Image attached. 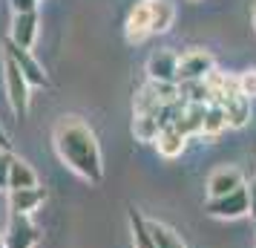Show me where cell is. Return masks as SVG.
Instances as JSON below:
<instances>
[{
    "mask_svg": "<svg viewBox=\"0 0 256 248\" xmlns=\"http://www.w3.org/2000/svg\"><path fill=\"white\" fill-rule=\"evenodd\" d=\"M52 144L55 153L75 176H81L90 185H98L104 179V156L95 130L81 116H64L58 118L52 130Z\"/></svg>",
    "mask_w": 256,
    "mask_h": 248,
    "instance_id": "cell-1",
    "label": "cell"
},
{
    "mask_svg": "<svg viewBox=\"0 0 256 248\" xmlns=\"http://www.w3.org/2000/svg\"><path fill=\"white\" fill-rule=\"evenodd\" d=\"M3 61V87H6V101L12 107V113L18 118H26L29 104H32V84L26 81V75L20 72V67L14 64V58H9L6 52H0Z\"/></svg>",
    "mask_w": 256,
    "mask_h": 248,
    "instance_id": "cell-2",
    "label": "cell"
},
{
    "mask_svg": "<svg viewBox=\"0 0 256 248\" xmlns=\"http://www.w3.org/2000/svg\"><path fill=\"white\" fill-rule=\"evenodd\" d=\"M216 70V58L213 52L202 47H193L178 55V78L176 84H184V81H204L210 72Z\"/></svg>",
    "mask_w": 256,
    "mask_h": 248,
    "instance_id": "cell-3",
    "label": "cell"
},
{
    "mask_svg": "<svg viewBox=\"0 0 256 248\" xmlns=\"http://www.w3.org/2000/svg\"><path fill=\"white\" fill-rule=\"evenodd\" d=\"M204 211H208L213 219H242V216L250 213V190L244 185V188L233 190L228 196L208 199L204 202Z\"/></svg>",
    "mask_w": 256,
    "mask_h": 248,
    "instance_id": "cell-4",
    "label": "cell"
},
{
    "mask_svg": "<svg viewBox=\"0 0 256 248\" xmlns=\"http://www.w3.org/2000/svg\"><path fill=\"white\" fill-rule=\"evenodd\" d=\"M178 55L173 47H162L150 52L147 58V78L150 81H158V84H176L178 78Z\"/></svg>",
    "mask_w": 256,
    "mask_h": 248,
    "instance_id": "cell-5",
    "label": "cell"
},
{
    "mask_svg": "<svg viewBox=\"0 0 256 248\" xmlns=\"http://www.w3.org/2000/svg\"><path fill=\"white\" fill-rule=\"evenodd\" d=\"M3 236H6V248H35L40 242V228L32 222V216L9 213V225Z\"/></svg>",
    "mask_w": 256,
    "mask_h": 248,
    "instance_id": "cell-6",
    "label": "cell"
},
{
    "mask_svg": "<svg viewBox=\"0 0 256 248\" xmlns=\"http://www.w3.org/2000/svg\"><path fill=\"white\" fill-rule=\"evenodd\" d=\"M0 52H6L9 58H14V64L20 67V72L26 75V81L32 84V87H49V75H46V70L38 64V58L32 55V49H20L18 44H12V41L6 38Z\"/></svg>",
    "mask_w": 256,
    "mask_h": 248,
    "instance_id": "cell-7",
    "label": "cell"
},
{
    "mask_svg": "<svg viewBox=\"0 0 256 248\" xmlns=\"http://www.w3.org/2000/svg\"><path fill=\"white\" fill-rule=\"evenodd\" d=\"M124 35L127 44H144L152 35V15H150V0H138L127 15L124 24Z\"/></svg>",
    "mask_w": 256,
    "mask_h": 248,
    "instance_id": "cell-8",
    "label": "cell"
},
{
    "mask_svg": "<svg viewBox=\"0 0 256 248\" xmlns=\"http://www.w3.org/2000/svg\"><path fill=\"white\" fill-rule=\"evenodd\" d=\"M40 32V18L38 12H24V15H12V24H9V41L18 44L20 49H32Z\"/></svg>",
    "mask_w": 256,
    "mask_h": 248,
    "instance_id": "cell-9",
    "label": "cell"
},
{
    "mask_svg": "<svg viewBox=\"0 0 256 248\" xmlns=\"http://www.w3.org/2000/svg\"><path fill=\"white\" fill-rule=\"evenodd\" d=\"M244 188V176L239 167H216L213 173L208 176V199H219V196H228L233 190Z\"/></svg>",
    "mask_w": 256,
    "mask_h": 248,
    "instance_id": "cell-10",
    "label": "cell"
},
{
    "mask_svg": "<svg viewBox=\"0 0 256 248\" xmlns=\"http://www.w3.org/2000/svg\"><path fill=\"white\" fill-rule=\"evenodd\" d=\"M46 188H24V190H9L6 199H9V213H24V216H32V213L46 202Z\"/></svg>",
    "mask_w": 256,
    "mask_h": 248,
    "instance_id": "cell-11",
    "label": "cell"
},
{
    "mask_svg": "<svg viewBox=\"0 0 256 248\" xmlns=\"http://www.w3.org/2000/svg\"><path fill=\"white\" fill-rule=\"evenodd\" d=\"M222 110L228 116V127L230 130H242L244 124L250 121V113H254V101L242 93H233L230 98L222 101Z\"/></svg>",
    "mask_w": 256,
    "mask_h": 248,
    "instance_id": "cell-12",
    "label": "cell"
},
{
    "mask_svg": "<svg viewBox=\"0 0 256 248\" xmlns=\"http://www.w3.org/2000/svg\"><path fill=\"white\" fill-rule=\"evenodd\" d=\"M164 127V116L158 113H132V136L141 144H156Z\"/></svg>",
    "mask_w": 256,
    "mask_h": 248,
    "instance_id": "cell-13",
    "label": "cell"
},
{
    "mask_svg": "<svg viewBox=\"0 0 256 248\" xmlns=\"http://www.w3.org/2000/svg\"><path fill=\"white\" fill-rule=\"evenodd\" d=\"M187 147V136L176 124H164L162 133H158V139H156V150H158V156H164V159H176V156H182Z\"/></svg>",
    "mask_w": 256,
    "mask_h": 248,
    "instance_id": "cell-14",
    "label": "cell"
},
{
    "mask_svg": "<svg viewBox=\"0 0 256 248\" xmlns=\"http://www.w3.org/2000/svg\"><path fill=\"white\" fill-rule=\"evenodd\" d=\"M40 179H38L35 167L29 165L26 159L14 156L12 159V170H9V190H24V188H38Z\"/></svg>",
    "mask_w": 256,
    "mask_h": 248,
    "instance_id": "cell-15",
    "label": "cell"
},
{
    "mask_svg": "<svg viewBox=\"0 0 256 248\" xmlns=\"http://www.w3.org/2000/svg\"><path fill=\"white\" fill-rule=\"evenodd\" d=\"M150 15H152V35H164L176 24V3L173 0H150Z\"/></svg>",
    "mask_w": 256,
    "mask_h": 248,
    "instance_id": "cell-16",
    "label": "cell"
},
{
    "mask_svg": "<svg viewBox=\"0 0 256 248\" xmlns=\"http://www.w3.org/2000/svg\"><path fill=\"white\" fill-rule=\"evenodd\" d=\"M224 130H230V127H228V116H224L222 104H210L208 113H204V130H202V139L216 142Z\"/></svg>",
    "mask_w": 256,
    "mask_h": 248,
    "instance_id": "cell-17",
    "label": "cell"
},
{
    "mask_svg": "<svg viewBox=\"0 0 256 248\" xmlns=\"http://www.w3.org/2000/svg\"><path fill=\"white\" fill-rule=\"evenodd\" d=\"M132 113H158V116L167 113V107L162 104V98L156 95V90H152L150 81L136 93V98H132Z\"/></svg>",
    "mask_w": 256,
    "mask_h": 248,
    "instance_id": "cell-18",
    "label": "cell"
},
{
    "mask_svg": "<svg viewBox=\"0 0 256 248\" xmlns=\"http://www.w3.org/2000/svg\"><path fill=\"white\" fill-rule=\"evenodd\" d=\"M147 228H150V234H152V239H156L158 248H187L184 239H182V234H178L176 228H170V225L147 219Z\"/></svg>",
    "mask_w": 256,
    "mask_h": 248,
    "instance_id": "cell-19",
    "label": "cell"
},
{
    "mask_svg": "<svg viewBox=\"0 0 256 248\" xmlns=\"http://www.w3.org/2000/svg\"><path fill=\"white\" fill-rule=\"evenodd\" d=\"M130 234H132V248H158L147 228V219L136 208H130Z\"/></svg>",
    "mask_w": 256,
    "mask_h": 248,
    "instance_id": "cell-20",
    "label": "cell"
},
{
    "mask_svg": "<svg viewBox=\"0 0 256 248\" xmlns=\"http://www.w3.org/2000/svg\"><path fill=\"white\" fill-rule=\"evenodd\" d=\"M239 93L248 95L250 101L256 98V67H250V70H242V72H239Z\"/></svg>",
    "mask_w": 256,
    "mask_h": 248,
    "instance_id": "cell-21",
    "label": "cell"
},
{
    "mask_svg": "<svg viewBox=\"0 0 256 248\" xmlns=\"http://www.w3.org/2000/svg\"><path fill=\"white\" fill-rule=\"evenodd\" d=\"M12 150H0V190L9 193V170H12Z\"/></svg>",
    "mask_w": 256,
    "mask_h": 248,
    "instance_id": "cell-22",
    "label": "cell"
},
{
    "mask_svg": "<svg viewBox=\"0 0 256 248\" xmlns=\"http://www.w3.org/2000/svg\"><path fill=\"white\" fill-rule=\"evenodd\" d=\"M9 3H12V15L38 12V0H9Z\"/></svg>",
    "mask_w": 256,
    "mask_h": 248,
    "instance_id": "cell-23",
    "label": "cell"
},
{
    "mask_svg": "<svg viewBox=\"0 0 256 248\" xmlns=\"http://www.w3.org/2000/svg\"><path fill=\"white\" fill-rule=\"evenodd\" d=\"M250 219L256 222V176H254V182H250Z\"/></svg>",
    "mask_w": 256,
    "mask_h": 248,
    "instance_id": "cell-24",
    "label": "cell"
},
{
    "mask_svg": "<svg viewBox=\"0 0 256 248\" xmlns=\"http://www.w3.org/2000/svg\"><path fill=\"white\" fill-rule=\"evenodd\" d=\"M0 150H12V142H9V133L3 130V124H0Z\"/></svg>",
    "mask_w": 256,
    "mask_h": 248,
    "instance_id": "cell-25",
    "label": "cell"
},
{
    "mask_svg": "<svg viewBox=\"0 0 256 248\" xmlns=\"http://www.w3.org/2000/svg\"><path fill=\"white\" fill-rule=\"evenodd\" d=\"M250 21H254V32H256V3H254V15H250Z\"/></svg>",
    "mask_w": 256,
    "mask_h": 248,
    "instance_id": "cell-26",
    "label": "cell"
},
{
    "mask_svg": "<svg viewBox=\"0 0 256 248\" xmlns=\"http://www.w3.org/2000/svg\"><path fill=\"white\" fill-rule=\"evenodd\" d=\"M0 248H6V236L0 234Z\"/></svg>",
    "mask_w": 256,
    "mask_h": 248,
    "instance_id": "cell-27",
    "label": "cell"
},
{
    "mask_svg": "<svg viewBox=\"0 0 256 248\" xmlns=\"http://www.w3.org/2000/svg\"><path fill=\"white\" fill-rule=\"evenodd\" d=\"M187 3H198V0H187Z\"/></svg>",
    "mask_w": 256,
    "mask_h": 248,
    "instance_id": "cell-28",
    "label": "cell"
}]
</instances>
